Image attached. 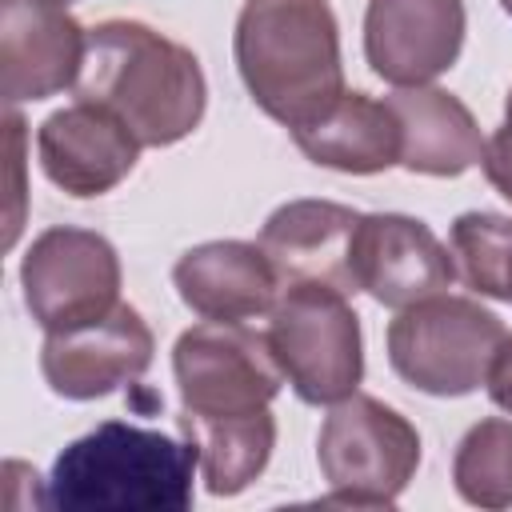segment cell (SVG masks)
I'll use <instances>...</instances> for the list:
<instances>
[{
    "label": "cell",
    "instance_id": "44dd1931",
    "mask_svg": "<svg viewBox=\"0 0 512 512\" xmlns=\"http://www.w3.org/2000/svg\"><path fill=\"white\" fill-rule=\"evenodd\" d=\"M4 124H8V180H12V188H8V232H4V244L12 248L16 244V236H20V224H24V120L8 108V116H4Z\"/></svg>",
    "mask_w": 512,
    "mask_h": 512
},
{
    "label": "cell",
    "instance_id": "52a82bcc",
    "mask_svg": "<svg viewBox=\"0 0 512 512\" xmlns=\"http://www.w3.org/2000/svg\"><path fill=\"white\" fill-rule=\"evenodd\" d=\"M180 388V420H240L272 404L284 372L272 356L268 332L228 320H204L180 332L172 348Z\"/></svg>",
    "mask_w": 512,
    "mask_h": 512
},
{
    "label": "cell",
    "instance_id": "603a6c76",
    "mask_svg": "<svg viewBox=\"0 0 512 512\" xmlns=\"http://www.w3.org/2000/svg\"><path fill=\"white\" fill-rule=\"evenodd\" d=\"M484 388H488L492 404L512 416V336H508V344L500 348V356L492 360V372H488V384H484Z\"/></svg>",
    "mask_w": 512,
    "mask_h": 512
},
{
    "label": "cell",
    "instance_id": "cb8c5ba5",
    "mask_svg": "<svg viewBox=\"0 0 512 512\" xmlns=\"http://www.w3.org/2000/svg\"><path fill=\"white\" fill-rule=\"evenodd\" d=\"M500 8H504V12H508V16H512V0H500Z\"/></svg>",
    "mask_w": 512,
    "mask_h": 512
},
{
    "label": "cell",
    "instance_id": "d4e9b609",
    "mask_svg": "<svg viewBox=\"0 0 512 512\" xmlns=\"http://www.w3.org/2000/svg\"><path fill=\"white\" fill-rule=\"evenodd\" d=\"M508 304H512V272H508Z\"/></svg>",
    "mask_w": 512,
    "mask_h": 512
},
{
    "label": "cell",
    "instance_id": "3957f363",
    "mask_svg": "<svg viewBox=\"0 0 512 512\" xmlns=\"http://www.w3.org/2000/svg\"><path fill=\"white\" fill-rule=\"evenodd\" d=\"M200 448L188 436L104 420L72 440L44 484V504L80 512H184Z\"/></svg>",
    "mask_w": 512,
    "mask_h": 512
},
{
    "label": "cell",
    "instance_id": "7a4b0ae2",
    "mask_svg": "<svg viewBox=\"0 0 512 512\" xmlns=\"http://www.w3.org/2000/svg\"><path fill=\"white\" fill-rule=\"evenodd\" d=\"M232 48L252 104L288 132L344 96L340 28L328 0H244Z\"/></svg>",
    "mask_w": 512,
    "mask_h": 512
},
{
    "label": "cell",
    "instance_id": "277c9868",
    "mask_svg": "<svg viewBox=\"0 0 512 512\" xmlns=\"http://www.w3.org/2000/svg\"><path fill=\"white\" fill-rule=\"evenodd\" d=\"M508 328L496 312L468 296H424L388 324L392 372L428 396H468L488 384L492 360L508 344Z\"/></svg>",
    "mask_w": 512,
    "mask_h": 512
},
{
    "label": "cell",
    "instance_id": "9a60e30c",
    "mask_svg": "<svg viewBox=\"0 0 512 512\" xmlns=\"http://www.w3.org/2000/svg\"><path fill=\"white\" fill-rule=\"evenodd\" d=\"M172 284L200 320L228 324L268 316L284 288L264 248L248 240H208L188 248L172 268Z\"/></svg>",
    "mask_w": 512,
    "mask_h": 512
},
{
    "label": "cell",
    "instance_id": "e0dca14e",
    "mask_svg": "<svg viewBox=\"0 0 512 512\" xmlns=\"http://www.w3.org/2000/svg\"><path fill=\"white\" fill-rule=\"evenodd\" d=\"M296 148L320 164L348 176H372L400 164V120L388 100L368 92H344L328 112L292 132Z\"/></svg>",
    "mask_w": 512,
    "mask_h": 512
},
{
    "label": "cell",
    "instance_id": "7402d4cb",
    "mask_svg": "<svg viewBox=\"0 0 512 512\" xmlns=\"http://www.w3.org/2000/svg\"><path fill=\"white\" fill-rule=\"evenodd\" d=\"M484 176L488 184L512 204V92L504 100V120L500 128L492 132V140H484Z\"/></svg>",
    "mask_w": 512,
    "mask_h": 512
},
{
    "label": "cell",
    "instance_id": "8992f818",
    "mask_svg": "<svg viewBox=\"0 0 512 512\" xmlns=\"http://www.w3.org/2000/svg\"><path fill=\"white\" fill-rule=\"evenodd\" d=\"M316 460L328 480V504L388 508L416 476L420 432L376 396L352 392L324 416Z\"/></svg>",
    "mask_w": 512,
    "mask_h": 512
},
{
    "label": "cell",
    "instance_id": "8fae6325",
    "mask_svg": "<svg viewBox=\"0 0 512 512\" xmlns=\"http://www.w3.org/2000/svg\"><path fill=\"white\" fill-rule=\"evenodd\" d=\"M464 24V0H368L364 56L380 80L416 88L456 64Z\"/></svg>",
    "mask_w": 512,
    "mask_h": 512
},
{
    "label": "cell",
    "instance_id": "d6986e66",
    "mask_svg": "<svg viewBox=\"0 0 512 512\" xmlns=\"http://www.w3.org/2000/svg\"><path fill=\"white\" fill-rule=\"evenodd\" d=\"M448 252L456 276L492 300H508L512 272V216L500 212H464L448 232Z\"/></svg>",
    "mask_w": 512,
    "mask_h": 512
},
{
    "label": "cell",
    "instance_id": "30bf717a",
    "mask_svg": "<svg viewBox=\"0 0 512 512\" xmlns=\"http://www.w3.org/2000/svg\"><path fill=\"white\" fill-rule=\"evenodd\" d=\"M152 364V328L132 304H116L108 316L48 332L40 348V372L64 400H96L124 384H136Z\"/></svg>",
    "mask_w": 512,
    "mask_h": 512
},
{
    "label": "cell",
    "instance_id": "ffe728a7",
    "mask_svg": "<svg viewBox=\"0 0 512 512\" xmlns=\"http://www.w3.org/2000/svg\"><path fill=\"white\" fill-rule=\"evenodd\" d=\"M456 492L476 508L512 504V420H480L464 432L452 460Z\"/></svg>",
    "mask_w": 512,
    "mask_h": 512
},
{
    "label": "cell",
    "instance_id": "ba28073f",
    "mask_svg": "<svg viewBox=\"0 0 512 512\" xmlns=\"http://www.w3.org/2000/svg\"><path fill=\"white\" fill-rule=\"evenodd\" d=\"M20 288L44 332H68L120 304V256L100 232L48 228L24 252Z\"/></svg>",
    "mask_w": 512,
    "mask_h": 512
},
{
    "label": "cell",
    "instance_id": "9c48e42d",
    "mask_svg": "<svg viewBox=\"0 0 512 512\" xmlns=\"http://www.w3.org/2000/svg\"><path fill=\"white\" fill-rule=\"evenodd\" d=\"M88 32L64 0H0V92L8 104L76 88Z\"/></svg>",
    "mask_w": 512,
    "mask_h": 512
},
{
    "label": "cell",
    "instance_id": "2e32d148",
    "mask_svg": "<svg viewBox=\"0 0 512 512\" xmlns=\"http://www.w3.org/2000/svg\"><path fill=\"white\" fill-rule=\"evenodd\" d=\"M400 120V164L420 176H460L484 160L476 116L444 88L416 84L388 96Z\"/></svg>",
    "mask_w": 512,
    "mask_h": 512
},
{
    "label": "cell",
    "instance_id": "5b68a950",
    "mask_svg": "<svg viewBox=\"0 0 512 512\" xmlns=\"http://www.w3.org/2000/svg\"><path fill=\"white\" fill-rule=\"evenodd\" d=\"M268 344L304 404H340L364 376L360 316L340 288L284 284L268 312Z\"/></svg>",
    "mask_w": 512,
    "mask_h": 512
},
{
    "label": "cell",
    "instance_id": "ac0fdd59",
    "mask_svg": "<svg viewBox=\"0 0 512 512\" xmlns=\"http://www.w3.org/2000/svg\"><path fill=\"white\" fill-rule=\"evenodd\" d=\"M180 428L200 448V472L212 496L244 492L268 468L276 448V420L268 408L240 420H180Z\"/></svg>",
    "mask_w": 512,
    "mask_h": 512
},
{
    "label": "cell",
    "instance_id": "5bb4252c",
    "mask_svg": "<svg viewBox=\"0 0 512 512\" xmlns=\"http://www.w3.org/2000/svg\"><path fill=\"white\" fill-rule=\"evenodd\" d=\"M360 212L332 200H288L280 204L264 228L260 248L272 260L280 284H328L340 292H360L352 272Z\"/></svg>",
    "mask_w": 512,
    "mask_h": 512
},
{
    "label": "cell",
    "instance_id": "4fadbf2b",
    "mask_svg": "<svg viewBox=\"0 0 512 512\" xmlns=\"http://www.w3.org/2000/svg\"><path fill=\"white\" fill-rule=\"evenodd\" d=\"M140 148L144 144L108 108L88 100L52 112L36 132L44 176L80 200L112 192L136 168Z\"/></svg>",
    "mask_w": 512,
    "mask_h": 512
},
{
    "label": "cell",
    "instance_id": "484cf974",
    "mask_svg": "<svg viewBox=\"0 0 512 512\" xmlns=\"http://www.w3.org/2000/svg\"><path fill=\"white\" fill-rule=\"evenodd\" d=\"M64 4H68V0H64Z\"/></svg>",
    "mask_w": 512,
    "mask_h": 512
},
{
    "label": "cell",
    "instance_id": "6da1fadb",
    "mask_svg": "<svg viewBox=\"0 0 512 512\" xmlns=\"http://www.w3.org/2000/svg\"><path fill=\"white\" fill-rule=\"evenodd\" d=\"M76 100L108 108L144 148H168L204 120L200 60L140 20H104L88 32Z\"/></svg>",
    "mask_w": 512,
    "mask_h": 512
},
{
    "label": "cell",
    "instance_id": "7c38bea8",
    "mask_svg": "<svg viewBox=\"0 0 512 512\" xmlns=\"http://www.w3.org/2000/svg\"><path fill=\"white\" fill-rule=\"evenodd\" d=\"M356 288L384 308H408L424 296L444 292L456 280L452 252L432 236L424 220L400 212H372L356 224L352 244Z\"/></svg>",
    "mask_w": 512,
    "mask_h": 512
}]
</instances>
